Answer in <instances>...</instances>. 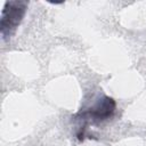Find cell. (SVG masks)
<instances>
[{
    "label": "cell",
    "mask_w": 146,
    "mask_h": 146,
    "mask_svg": "<svg viewBox=\"0 0 146 146\" xmlns=\"http://www.w3.org/2000/svg\"><path fill=\"white\" fill-rule=\"evenodd\" d=\"M25 8H26V3L23 1L6 2L1 16V33L3 35L6 33L9 34L10 30L15 29L19 24L25 13Z\"/></svg>",
    "instance_id": "1"
},
{
    "label": "cell",
    "mask_w": 146,
    "mask_h": 146,
    "mask_svg": "<svg viewBox=\"0 0 146 146\" xmlns=\"http://www.w3.org/2000/svg\"><path fill=\"white\" fill-rule=\"evenodd\" d=\"M114 107H115V103L112 98L110 97H105L96 108H94L89 114L94 117H97V119H105L107 116H110L113 111H114Z\"/></svg>",
    "instance_id": "2"
}]
</instances>
